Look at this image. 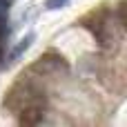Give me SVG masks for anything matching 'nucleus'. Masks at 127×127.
<instances>
[{"label": "nucleus", "mask_w": 127, "mask_h": 127, "mask_svg": "<svg viewBox=\"0 0 127 127\" xmlns=\"http://www.w3.org/2000/svg\"><path fill=\"white\" fill-rule=\"evenodd\" d=\"M85 27L92 31V36L98 40V45H100L103 49L112 47L114 36H112V29H109V16H107V11H105V9H100V11L92 13V16L85 20Z\"/></svg>", "instance_id": "3"}, {"label": "nucleus", "mask_w": 127, "mask_h": 127, "mask_svg": "<svg viewBox=\"0 0 127 127\" xmlns=\"http://www.w3.org/2000/svg\"><path fill=\"white\" fill-rule=\"evenodd\" d=\"M45 112H47V105H29V107L20 109L16 116H18L20 125H40V123H45Z\"/></svg>", "instance_id": "4"}, {"label": "nucleus", "mask_w": 127, "mask_h": 127, "mask_svg": "<svg viewBox=\"0 0 127 127\" xmlns=\"http://www.w3.org/2000/svg\"><path fill=\"white\" fill-rule=\"evenodd\" d=\"M31 42H33V33H27V36L22 38V42H18V45L11 49V54H9V60H7L4 65H11V63H16V60H18V58H20V56H22V54H25V51L31 47Z\"/></svg>", "instance_id": "5"}, {"label": "nucleus", "mask_w": 127, "mask_h": 127, "mask_svg": "<svg viewBox=\"0 0 127 127\" xmlns=\"http://www.w3.org/2000/svg\"><path fill=\"white\" fill-rule=\"evenodd\" d=\"M69 0H47L45 4H47V9H60V7H65Z\"/></svg>", "instance_id": "7"}, {"label": "nucleus", "mask_w": 127, "mask_h": 127, "mask_svg": "<svg viewBox=\"0 0 127 127\" xmlns=\"http://www.w3.org/2000/svg\"><path fill=\"white\" fill-rule=\"evenodd\" d=\"M2 105L11 114H18L20 109H25L29 105H47V94H45L38 76H33L31 71H25L7 89V94L2 98Z\"/></svg>", "instance_id": "1"}, {"label": "nucleus", "mask_w": 127, "mask_h": 127, "mask_svg": "<svg viewBox=\"0 0 127 127\" xmlns=\"http://www.w3.org/2000/svg\"><path fill=\"white\" fill-rule=\"evenodd\" d=\"M116 16H118V25H121V27H125V2H118Z\"/></svg>", "instance_id": "6"}, {"label": "nucleus", "mask_w": 127, "mask_h": 127, "mask_svg": "<svg viewBox=\"0 0 127 127\" xmlns=\"http://www.w3.org/2000/svg\"><path fill=\"white\" fill-rule=\"evenodd\" d=\"M27 71H31L33 76H54V74H67L69 71V63L60 56V54H56V51H47L45 56H40Z\"/></svg>", "instance_id": "2"}]
</instances>
